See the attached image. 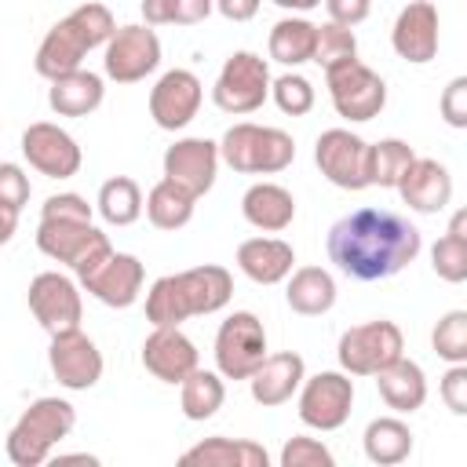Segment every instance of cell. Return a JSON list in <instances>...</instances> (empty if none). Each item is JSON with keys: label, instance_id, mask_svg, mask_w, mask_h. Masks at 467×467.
Masks as SVG:
<instances>
[{"label": "cell", "instance_id": "cell-49", "mask_svg": "<svg viewBox=\"0 0 467 467\" xmlns=\"http://www.w3.org/2000/svg\"><path fill=\"white\" fill-rule=\"evenodd\" d=\"M15 230H18V212L0 204V244H7L15 237Z\"/></svg>", "mask_w": 467, "mask_h": 467}, {"label": "cell", "instance_id": "cell-5", "mask_svg": "<svg viewBox=\"0 0 467 467\" xmlns=\"http://www.w3.org/2000/svg\"><path fill=\"white\" fill-rule=\"evenodd\" d=\"M219 161L241 175H277L296 161V142L281 128L241 120L219 139Z\"/></svg>", "mask_w": 467, "mask_h": 467}, {"label": "cell", "instance_id": "cell-23", "mask_svg": "<svg viewBox=\"0 0 467 467\" xmlns=\"http://www.w3.org/2000/svg\"><path fill=\"white\" fill-rule=\"evenodd\" d=\"M303 376H306L303 358L296 350H281V354H266L259 361V368L248 376V387L263 409H274V405H285L299 390Z\"/></svg>", "mask_w": 467, "mask_h": 467}, {"label": "cell", "instance_id": "cell-26", "mask_svg": "<svg viewBox=\"0 0 467 467\" xmlns=\"http://www.w3.org/2000/svg\"><path fill=\"white\" fill-rule=\"evenodd\" d=\"M241 215L263 234H281L296 219V197L277 182H255L241 197Z\"/></svg>", "mask_w": 467, "mask_h": 467}, {"label": "cell", "instance_id": "cell-10", "mask_svg": "<svg viewBox=\"0 0 467 467\" xmlns=\"http://www.w3.org/2000/svg\"><path fill=\"white\" fill-rule=\"evenodd\" d=\"M266 358V328L252 310H234L215 332V368L223 379H248Z\"/></svg>", "mask_w": 467, "mask_h": 467}, {"label": "cell", "instance_id": "cell-7", "mask_svg": "<svg viewBox=\"0 0 467 467\" xmlns=\"http://www.w3.org/2000/svg\"><path fill=\"white\" fill-rule=\"evenodd\" d=\"M325 84H328V99L336 106V113L343 120H372L379 117V109L387 106V84L383 77L365 66L361 58H347L325 69Z\"/></svg>", "mask_w": 467, "mask_h": 467}, {"label": "cell", "instance_id": "cell-1", "mask_svg": "<svg viewBox=\"0 0 467 467\" xmlns=\"http://www.w3.org/2000/svg\"><path fill=\"white\" fill-rule=\"evenodd\" d=\"M420 230L390 208H358L332 223L328 259L354 281H383L420 255Z\"/></svg>", "mask_w": 467, "mask_h": 467}, {"label": "cell", "instance_id": "cell-31", "mask_svg": "<svg viewBox=\"0 0 467 467\" xmlns=\"http://www.w3.org/2000/svg\"><path fill=\"white\" fill-rule=\"evenodd\" d=\"M193 204H197V197H190L182 186H175L171 179H161L150 193H146V201H142V208H146V219L157 226V230H182L190 219H193Z\"/></svg>", "mask_w": 467, "mask_h": 467}, {"label": "cell", "instance_id": "cell-2", "mask_svg": "<svg viewBox=\"0 0 467 467\" xmlns=\"http://www.w3.org/2000/svg\"><path fill=\"white\" fill-rule=\"evenodd\" d=\"M230 296H234V277L226 266L204 263L182 274H164L146 292V321L153 328H175L186 317L223 310Z\"/></svg>", "mask_w": 467, "mask_h": 467}, {"label": "cell", "instance_id": "cell-43", "mask_svg": "<svg viewBox=\"0 0 467 467\" xmlns=\"http://www.w3.org/2000/svg\"><path fill=\"white\" fill-rule=\"evenodd\" d=\"M449 128H467V77H452L438 102Z\"/></svg>", "mask_w": 467, "mask_h": 467}, {"label": "cell", "instance_id": "cell-3", "mask_svg": "<svg viewBox=\"0 0 467 467\" xmlns=\"http://www.w3.org/2000/svg\"><path fill=\"white\" fill-rule=\"evenodd\" d=\"M113 29H117V22H113L109 7L88 0V4L73 7L66 18H58L44 33V40L36 47V58H33V69L40 77H47V80H55L62 73H73V69L84 66V55L88 51L106 47V40L113 36Z\"/></svg>", "mask_w": 467, "mask_h": 467}, {"label": "cell", "instance_id": "cell-25", "mask_svg": "<svg viewBox=\"0 0 467 467\" xmlns=\"http://www.w3.org/2000/svg\"><path fill=\"white\" fill-rule=\"evenodd\" d=\"M106 99V84L99 73L91 69H73V73H62L51 80L47 88V106L58 113V117H88L102 106Z\"/></svg>", "mask_w": 467, "mask_h": 467}, {"label": "cell", "instance_id": "cell-44", "mask_svg": "<svg viewBox=\"0 0 467 467\" xmlns=\"http://www.w3.org/2000/svg\"><path fill=\"white\" fill-rule=\"evenodd\" d=\"M441 401L449 412L467 416V361L449 365V372L441 376Z\"/></svg>", "mask_w": 467, "mask_h": 467}, {"label": "cell", "instance_id": "cell-45", "mask_svg": "<svg viewBox=\"0 0 467 467\" xmlns=\"http://www.w3.org/2000/svg\"><path fill=\"white\" fill-rule=\"evenodd\" d=\"M325 7H328V22L354 29V26H361L368 18L372 0H325Z\"/></svg>", "mask_w": 467, "mask_h": 467}, {"label": "cell", "instance_id": "cell-27", "mask_svg": "<svg viewBox=\"0 0 467 467\" xmlns=\"http://www.w3.org/2000/svg\"><path fill=\"white\" fill-rule=\"evenodd\" d=\"M376 390L387 401V409H394V412H416L427 401V376H423V368L416 361H409L401 354V358H394L390 365H383L376 372Z\"/></svg>", "mask_w": 467, "mask_h": 467}, {"label": "cell", "instance_id": "cell-24", "mask_svg": "<svg viewBox=\"0 0 467 467\" xmlns=\"http://www.w3.org/2000/svg\"><path fill=\"white\" fill-rule=\"evenodd\" d=\"M296 252L281 237H248L237 244V266L255 285H277L292 274Z\"/></svg>", "mask_w": 467, "mask_h": 467}, {"label": "cell", "instance_id": "cell-29", "mask_svg": "<svg viewBox=\"0 0 467 467\" xmlns=\"http://www.w3.org/2000/svg\"><path fill=\"white\" fill-rule=\"evenodd\" d=\"M285 299L296 314L303 317H321L336 306V281L325 266H299L292 277H288V288H285Z\"/></svg>", "mask_w": 467, "mask_h": 467}, {"label": "cell", "instance_id": "cell-46", "mask_svg": "<svg viewBox=\"0 0 467 467\" xmlns=\"http://www.w3.org/2000/svg\"><path fill=\"white\" fill-rule=\"evenodd\" d=\"M215 0H175V26H193L212 15Z\"/></svg>", "mask_w": 467, "mask_h": 467}, {"label": "cell", "instance_id": "cell-37", "mask_svg": "<svg viewBox=\"0 0 467 467\" xmlns=\"http://www.w3.org/2000/svg\"><path fill=\"white\" fill-rule=\"evenodd\" d=\"M347 58H358V36H354V29L336 26V22L317 26V33H314V58L310 62H317L321 69H328V66L347 62Z\"/></svg>", "mask_w": 467, "mask_h": 467}, {"label": "cell", "instance_id": "cell-50", "mask_svg": "<svg viewBox=\"0 0 467 467\" xmlns=\"http://www.w3.org/2000/svg\"><path fill=\"white\" fill-rule=\"evenodd\" d=\"M277 7H285V11H314L321 0H274Z\"/></svg>", "mask_w": 467, "mask_h": 467}, {"label": "cell", "instance_id": "cell-48", "mask_svg": "<svg viewBox=\"0 0 467 467\" xmlns=\"http://www.w3.org/2000/svg\"><path fill=\"white\" fill-rule=\"evenodd\" d=\"M146 26H171L175 22V0H142Z\"/></svg>", "mask_w": 467, "mask_h": 467}, {"label": "cell", "instance_id": "cell-21", "mask_svg": "<svg viewBox=\"0 0 467 467\" xmlns=\"http://www.w3.org/2000/svg\"><path fill=\"white\" fill-rule=\"evenodd\" d=\"M142 365L161 383H182L197 368V347L179 325L175 328H153L142 343Z\"/></svg>", "mask_w": 467, "mask_h": 467}, {"label": "cell", "instance_id": "cell-4", "mask_svg": "<svg viewBox=\"0 0 467 467\" xmlns=\"http://www.w3.org/2000/svg\"><path fill=\"white\" fill-rule=\"evenodd\" d=\"M73 427L77 409L66 398H36L7 434V460L15 467H40Z\"/></svg>", "mask_w": 467, "mask_h": 467}, {"label": "cell", "instance_id": "cell-33", "mask_svg": "<svg viewBox=\"0 0 467 467\" xmlns=\"http://www.w3.org/2000/svg\"><path fill=\"white\" fill-rule=\"evenodd\" d=\"M431 266H434V274H438L441 281H449V285L467 281V212H463V208L452 215L445 237L434 241V248H431Z\"/></svg>", "mask_w": 467, "mask_h": 467}, {"label": "cell", "instance_id": "cell-12", "mask_svg": "<svg viewBox=\"0 0 467 467\" xmlns=\"http://www.w3.org/2000/svg\"><path fill=\"white\" fill-rule=\"evenodd\" d=\"M354 379L347 372H317L299 383V420L314 431H339L350 420Z\"/></svg>", "mask_w": 467, "mask_h": 467}, {"label": "cell", "instance_id": "cell-40", "mask_svg": "<svg viewBox=\"0 0 467 467\" xmlns=\"http://www.w3.org/2000/svg\"><path fill=\"white\" fill-rule=\"evenodd\" d=\"M332 463H336V460H332L328 445H321L317 438L296 434V438H288L285 449H281V467H332Z\"/></svg>", "mask_w": 467, "mask_h": 467}, {"label": "cell", "instance_id": "cell-35", "mask_svg": "<svg viewBox=\"0 0 467 467\" xmlns=\"http://www.w3.org/2000/svg\"><path fill=\"white\" fill-rule=\"evenodd\" d=\"M95 208H99V215H102L109 226H131V223L142 215V190H139L135 179L113 175V179L102 182Z\"/></svg>", "mask_w": 467, "mask_h": 467}, {"label": "cell", "instance_id": "cell-42", "mask_svg": "<svg viewBox=\"0 0 467 467\" xmlns=\"http://www.w3.org/2000/svg\"><path fill=\"white\" fill-rule=\"evenodd\" d=\"M0 204L22 212L29 204V175L18 164H0Z\"/></svg>", "mask_w": 467, "mask_h": 467}, {"label": "cell", "instance_id": "cell-47", "mask_svg": "<svg viewBox=\"0 0 467 467\" xmlns=\"http://www.w3.org/2000/svg\"><path fill=\"white\" fill-rule=\"evenodd\" d=\"M259 4L263 0H215V11L230 22H248V18L259 15Z\"/></svg>", "mask_w": 467, "mask_h": 467}, {"label": "cell", "instance_id": "cell-13", "mask_svg": "<svg viewBox=\"0 0 467 467\" xmlns=\"http://www.w3.org/2000/svg\"><path fill=\"white\" fill-rule=\"evenodd\" d=\"M161 66V40L150 26H120L106 40L102 69L117 84H135Z\"/></svg>", "mask_w": 467, "mask_h": 467}, {"label": "cell", "instance_id": "cell-38", "mask_svg": "<svg viewBox=\"0 0 467 467\" xmlns=\"http://www.w3.org/2000/svg\"><path fill=\"white\" fill-rule=\"evenodd\" d=\"M431 347H434V354H438L441 361H449V365L467 361V310H449V314L434 325Z\"/></svg>", "mask_w": 467, "mask_h": 467}, {"label": "cell", "instance_id": "cell-28", "mask_svg": "<svg viewBox=\"0 0 467 467\" xmlns=\"http://www.w3.org/2000/svg\"><path fill=\"white\" fill-rule=\"evenodd\" d=\"M182 467L190 463H201V467H270V456L259 441H248V438H204L197 441L193 449H186L179 456Z\"/></svg>", "mask_w": 467, "mask_h": 467}, {"label": "cell", "instance_id": "cell-15", "mask_svg": "<svg viewBox=\"0 0 467 467\" xmlns=\"http://www.w3.org/2000/svg\"><path fill=\"white\" fill-rule=\"evenodd\" d=\"M22 153H26L29 168H36L47 179H73L84 161L77 139L51 120H36L22 131Z\"/></svg>", "mask_w": 467, "mask_h": 467}, {"label": "cell", "instance_id": "cell-20", "mask_svg": "<svg viewBox=\"0 0 467 467\" xmlns=\"http://www.w3.org/2000/svg\"><path fill=\"white\" fill-rule=\"evenodd\" d=\"M142 277H146V270H142L139 255L109 252V255H106V259H102L80 285H84L99 303L124 310V306H131V303L139 299V292H142Z\"/></svg>", "mask_w": 467, "mask_h": 467}, {"label": "cell", "instance_id": "cell-6", "mask_svg": "<svg viewBox=\"0 0 467 467\" xmlns=\"http://www.w3.org/2000/svg\"><path fill=\"white\" fill-rule=\"evenodd\" d=\"M36 248L55 259L66 263L80 281L113 252L109 237L91 226V223H69V219H40L36 226Z\"/></svg>", "mask_w": 467, "mask_h": 467}, {"label": "cell", "instance_id": "cell-32", "mask_svg": "<svg viewBox=\"0 0 467 467\" xmlns=\"http://www.w3.org/2000/svg\"><path fill=\"white\" fill-rule=\"evenodd\" d=\"M182 394H179V405H182V416L201 423V420H212L223 401H226V387H223V376L219 372H208V368H193L182 383Z\"/></svg>", "mask_w": 467, "mask_h": 467}, {"label": "cell", "instance_id": "cell-36", "mask_svg": "<svg viewBox=\"0 0 467 467\" xmlns=\"http://www.w3.org/2000/svg\"><path fill=\"white\" fill-rule=\"evenodd\" d=\"M412 146L401 139H379L368 142V182L372 186H398L405 168L412 164Z\"/></svg>", "mask_w": 467, "mask_h": 467}, {"label": "cell", "instance_id": "cell-30", "mask_svg": "<svg viewBox=\"0 0 467 467\" xmlns=\"http://www.w3.org/2000/svg\"><path fill=\"white\" fill-rule=\"evenodd\" d=\"M365 456L379 467H394L401 460H409L412 452V431L409 423H401L398 416H379L365 427Z\"/></svg>", "mask_w": 467, "mask_h": 467}, {"label": "cell", "instance_id": "cell-17", "mask_svg": "<svg viewBox=\"0 0 467 467\" xmlns=\"http://www.w3.org/2000/svg\"><path fill=\"white\" fill-rule=\"evenodd\" d=\"M201 99H204V88L190 69H168L150 88V117H153L157 128L179 131L197 117Z\"/></svg>", "mask_w": 467, "mask_h": 467}, {"label": "cell", "instance_id": "cell-8", "mask_svg": "<svg viewBox=\"0 0 467 467\" xmlns=\"http://www.w3.org/2000/svg\"><path fill=\"white\" fill-rule=\"evenodd\" d=\"M270 99V66L263 55L255 51H234L215 84H212V102L223 109V113H255L263 102Z\"/></svg>", "mask_w": 467, "mask_h": 467}, {"label": "cell", "instance_id": "cell-9", "mask_svg": "<svg viewBox=\"0 0 467 467\" xmlns=\"http://www.w3.org/2000/svg\"><path fill=\"white\" fill-rule=\"evenodd\" d=\"M405 350V336L394 321L379 317V321H365L354 325L339 336L336 358L343 365L347 376H376L383 365H390L394 358H401Z\"/></svg>", "mask_w": 467, "mask_h": 467}, {"label": "cell", "instance_id": "cell-14", "mask_svg": "<svg viewBox=\"0 0 467 467\" xmlns=\"http://www.w3.org/2000/svg\"><path fill=\"white\" fill-rule=\"evenodd\" d=\"M29 310L47 336L80 328V314H84L77 285L58 270H44L29 281Z\"/></svg>", "mask_w": 467, "mask_h": 467}, {"label": "cell", "instance_id": "cell-39", "mask_svg": "<svg viewBox=\"0 0 467 467\" xmlns=\"http://www.w3.org/2000/svg\"><path fill=\"white\" fill-rule=\"evenodd\" d=\"M270 95H274L277 109L288 117H303L314 109V84L299 73H285V77L270 80Z\"/></svg>", "mask_w": 467, "mask_h": 467}, {"label": "cell", "instance_id": "cell-22", "mask_svg": "<svg viewBox=\"0 0 467 467\" xmlns=\"http://www.w3.org/2000/svg\"><path fill=\"white\" fill-rule=\"evenodd\" d=\"M394 190L401 193V201L412 212L434 215V212H441L452 201V175L434 157H412V164L405 168V175L398 179Z\"/></svg>", "mask_w": 467, "mask_h": 467}, {"label": "cell", "instance_id": "cell-16", "mask_svg": "<svg viewBox=\"0 0 467 467\" xmlns=\"http://www.w3.org/2000/svg\"><path fill=\"white\" fill-rule=\"evenodd\" d=\"M47 365L66 390H91L102 379V354H99L95 339L80 328L51 336Z\"/></svg>", "mask_w": 467, "mask_h": 467}, {"label": "cell", "instance_id": "cell-11", "mask_svg": "<svg viewBox=\"0 0 467 467\" xmlns=\"http://www.w3.org/2000/svg\"><path fill=\"white\" fill-rule=\"evenodd\" d=\"M314 161L321 175L339 190H365L368 182V142L347 128H328L314 142Z\"/></svg>", "mask_w": 467, "mask_h": 467}, {"label": "cell", "instance_id": "cell-18", "mask_svg": "<svg viewBox=\"0 0 467 467\" xmlns=\"http://www.w3.org/2000/svg\"><path fill=\"white\" fill-rule=\"evenodd\" d=\"M219 142L212 139H179L164 150V179L182 186L190 197H204L215 186Z\"/></svg>", "mask_w": 467, "mask_h": 467}, {"label": "cell", "instance_id": "cell-41", "mask_svg": "<svg viewBox=\"0 0 467 467\" xmlns=\"http://www.w3.org/2000/svg\"><path fill=\"white\" fill-rule=\"evenodd\" d=\"M40 219H69V223H91V204L80 193H51L40 208Z\"/></svg>", "mask_w": 467, "mask_h": 467}, {"label": "cell", "instance_id": "cell-34", "mask_svg": "<svg viewBox=\"0 0 467 467\" xmlns=\"http://www.w3.org/2000/svg\"><path fill=\"white\" fill-rule=\"evenodd\" d=\"M314 33L317 26L306 18H281L270 29V58L281 66H303L314 58Z\"/></svg>", "mask_w": 467, "mask_h": 467}, {"label": "cell", "instance_id": "cell-19", "mask_svg": "<svg viewBox=\"0 0 467 467\" xmlns=\"http://www.w3.org/2000/svg\"><path fill=\"white\" fill-rule=\"evenodd\" d=\"M390 44L398 51V58L423 66L438 55V7L431 0H409L390 29Z\"/></svg>", "mask_w": 467, "mask_h": 467}]
</instances>
